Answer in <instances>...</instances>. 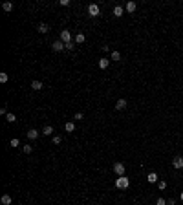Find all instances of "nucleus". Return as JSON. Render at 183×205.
<instances>
[{
	"label": "nucleus",
	"mask_w": 183,
	"mask_h": 205,
	"mask_svg": "<svg viewBox=\"0 0 183 205\" xmlns=\"http://www.w3.org/2000/svg\"><path fill=\"white\" fill-rule=\"evenodd\" d=\"M128 185H130V179L126 176H119L115 179V187L117 189H128Z\"/></svg>",
	"instance_id": "obj_1"
},
{
	"label": "nucleus",
	"mask_w": 183,
	"mask_h": 205,
	"mask_svg": "<svg viewBox=\"0 0 183 205\" xmlns=\"http://www.w3.org/2000/svg\"><path fill=\"white\" fill-rule=\"evenodd\" d=\"M125 170H126V168H125V165H123L121 161L113 163V172L117 174V178H119V176H125Z\"/></svg>",
	"instance_id": "obj_2"
},
{
	"label": "nucleus",
	"mask_w": 183,
	"mask_h": 205,
	"mask_svg": "<svg viewBox=\"0 0 183 205\" xmlns=\"http://www.w3.org/2000/svg\"><path fill=\"white\" fill-rule=\"evenodd\" d=\"M88 15H90V17H99V15H101V9H99L97 4H90V6H88Z\"/></svg>",
	"instance_id": "obj_3"
},
{
	"label": "nucleus",
	"mask_w": 183,
	"mask_h": 205,
	"mask_svg": "<svg viewBox=\"0 0 183 205\" xmlns=\"http://www.w3.org/2000/svg\"><path fill=\"white\" fill-rule=\"evenodd\" d=\"M61 41L64 44H70L72 42V33H70V29H62L61 31Z\"/></svg>",
	"instance_id": "obj_4"
},
{
	"label": "nucleus",
	"mask_w": 183,
	"mask_h": 205,
	"mask_svg": "<svg viewBox=\"0 0 183 205\" xmlns=\"http://www.w3.org/2000/svg\"><path fill=\"white\" fill-rule=\"evenodd\" d=\"M172 167L178 168V170H181V168H183V158L181 156H176L174 159H172Z\"/></svg>",
	"instance_id": "obj_5"
},
{
	"label": "nucleus",
	"mask_w": 183,
	"mask_h": 205,
	"mask_svg": "<svg viewBox=\"0 0 183 205\" xmlns=\"http://www.w3.org/2000/svg\"><path fill=\"white\" fill-rule=\"evenodd\" d=\"M51 49H53V51H61V49H64V42L59 39V41H55L51 44Z\"/></svg>",
	"instance_id": "obj_6"
},
{
	"label": "nucleus",
	"mask_w": 183,
	"mask_h": 205,
	"mask_svg": "<svg viewBox=\"0 0 183 205\" xmlns=\"http://www.w3.org/2000/svg\"><path fill=\"white\" fill-rule=\"evenodd\" d=\"M28 137L31 139V141H33V139H37V137H38V130H37V128H29V130H28Z\"/></svg>",
	"instance_id": "obj_7"
},
{
	"label": "nucleus",
	"mask_w": 183,
	"mask_h": 205,
	"mask_svg": "<svg viewBox=\"0 0 183 205\" xmlns=\"http://www.w3.org/2000/svg\"><path fill=\"white\" fill-rule=\"evenodd\" d=\"M136 7H137L136 2H126V4H125V11H128V13H134Z\"/></svg>",
	"instance_id": "obj_8"
},
{
	"label": "nucleus",
	"mask_w": 183,
	"mask_h": 205,
	"mask_svg": "<svg viewBox=\"0 0 183 205\" xmlns=\"http://www.w3.org/2000/svg\"><path fill=\"white\" fill-rule=\"evenodd\" d=\"M123 13H125V7H123V6H115V7H113V17H123Z\"/></svg>",
	"instance_id": "obj_9"
},
{
	"label": "nucleus",
	"mask_w": 183,
	"mask_h": 205,
	"mask_svg": "<svg viewBox=\"0 0 183 205\" xmlns=\"http://www.w3.org/2000/svg\"><path fill=\"white\" fill-rule=\"evenodd\" d=\"M126 104H128V103H126V99H119V101L115 103V108H117V110H125V108H126Z\"/></svg>",
	"instance_id": "obj_10"
},
{
	"label": "nucleus",
	"mask_w": 183,
	"mask_h": 205,
	"mask_svg": "<svg viewBox=\"0 0 183 205\" xmlns=\"http://www.w3.org/2000/svg\"><path fill=\"white\" fill-rule=\"evenodd\" d=\"M42 134L44 136H53V127L51 124H46V127L42 128Z\"/></svg>",
	"instance_id": "obj_11"
},
{
	"label": "nucleus",
	"mask_w": 183,
	"mask_h": 205,
	"mask_svg": "<svg viewBox=\"0 0 183 205\" xmlns=\"http://www.w3.org/2000/svg\"><path fill=\"white\" fill-rule=\"evenodd\" d=\"M108 64H110V61H108V59H99V68H101V70H106Z\"/></svg>",
	"instance_id": "obj_12"
},
{
	"label": "nucleus",
	"mask_w": 183,
	"mask_h": 205,
	"mask_svg": "<svg viewBox=\"0 0 183 205\" xmlns=\"http://www.w3.org/2000/svg\"><path fill=\"white\" fill-rule=\"evenodd\" d=\"M38 33H48L49 31V28H48V24H44V22H41V24H38Z\"/></svg>",
	"instance_id": "obj_13"
},
{
	"label": "nucleus",
	"mask_w": 183,
	"mask_h": 205,
	"mask_svg": "<svg viewBox=\"0 0 183 205\" xmlns=\"http://www.w3.org/2000/svg\"><path fill=\"white\" fill-rule=\"evenodd\" d=\"M147 179H148L150 183H156V181H157V174H156V172H148Z\"/></svg>",
	"instance_id": "obj_14"
},
{
	"label": "nucleus",
	"mask_w": 183,
	"mask_h": 205,
	"mask_svg": "<svg viewBox=\"0 0 183 205\" xmlns=\"http://www.w3.org/2000/svg\"><path fill=\"white\" fill-rule=\"evenodd\" d=\"M64 130H66V132H73V130H75V124H73L72 121H68L66 124H64Z\"/></svg>",
	"instance_id": "obj_15"
},
{
	"label": "nucleus",
	"mask_w": 183,
	"mask_h": 205,
	"mask_svg": "<svg viewBox=\"0 0 183 205\" xmlns=\"http://www.w3.org/2000/svg\"><path fill=\"white\" fill-rule=\"evenodd\" d=\"M84 39H86L84 33H77V35H75V42H77V44H82V42H84Z\"/></svg>",
	"instance_id": "obj_16"
},
{
	"label": "nucleus",
	"mask_w": 183,
	"mask_h": 205,
	"mask_svg": "<svg viewBox=\"0 0 183 205\" xmlns=\"http://www.w3.org/2000/svg\"><path fill=\"white\" fill-rule=\"evenodd\" d=\"M2 205H11V196L9 194H4L2 196Z\"/></svg>",
	"instance_id": "obj_17"
},
{
	"label": "nucleus",
	"mask_w": 183,
	"mask_h": 205,
	"mask_svg": "<svg viewBox=\"0 0 183 205\" xmlns=\"http://www.w3.org/2000/svg\"><path fill=\"white\" fill-rule=\"evenodd\" d=\"M31 88L38 92V90H42V83H41V81H33V83H31Z\"/></svg>",
	"instance_id": "obj_18"
},
{
	"label": "nucleus",
	"mask_w": 183,
	"mask_h": 205,
	"mask_svg": "<svg viewBox=\"0 0 183 205\" xmlns=\"http://www.w3.org/2000/svg\"><path fill=\"white\" fill-rule=\"evenodd\" d=\"M2 9H4V11H13V4L11 2H4L2 4Z\"/></svg>",
	"instance_id": "obj_19"
},
{
	"label": "nucleus",
	"mask_w": 183,
	"mask_h": 205,
	"mask_svg": "<svg viewBox=\"0 0 183 205\" xmlns=\"http://www.w3.org/2000/svg\"><path fill=\"white\" fill-rule=\"evenodd\" d=\"M6 119H7V123H15V121H17V116H15V114H11V112H9L7 116H6Z\"/></svg>",
	"instance_id": "obj_20"
},
{
	"label": "nucleus",
	"mask_w": 183,
	"mask_h": 205,
	"mask_svg": "<svg viewBox=\"0 0 183 205\" xmlns=\"http://www.w3.org/2000/svg\"><path fill=\"white\" fill-rule=\"evenodd\" d=\"M51 141H53V145H61V143H62V137H61V136H53Z\"/></svg>",
	"instance_id": "obj_21"
},
{
	"label": "nucleus",
	"mask_w": 183,
	"mask_h": 205,
	"mask_svg": "<svg viewBox=\"0 0 183 205\" xmlns=\"http://www.w3.org/2000/svg\"><path fill=\"white\" fill-rule=\"evenodd\" d=\"M112 59H113V61H119V59H121V53L113 49V51H112Z\"/></svg>",
	"instance_id": "obj_22"
},
{
	"label": "nucleus",
	"mask_w": 183,
	"mask_h": 205,
	"mask_svg": "<svg viewBox=\"0 0 183 205\" xmlns=\"http://www.w3.org/2000/svg\"><path fill=\"white\" fill-rule=\"evenodd\" d=\"M7 79H9V77H7V73H4V72L0 73V83H7Z\"/></svg>",
	"instance_id": "obj_23"
},
{
	"label": "nucleus",
	"mask_w": 183,
	"mask_h": 205,
	"mask_svg": "<svg viewBox=\"0 0 183 205\" xmlns=\"http://www.w3.org/2000/svg\"><path fill=\"white\" fill-rule=\"evenodd\" d=\"M73 119H77V121H81V119H84V114H82V112H77L75 116H73Z\"/></svg>",
	"instance_id": "obj_24"
},
{
	"label": "nucleus",
	"mask_w": 183,
	"mask_h": 205,
	"mask_svg": "<svg viewBox=\"0 0 183 205\" xmlns=\"http://www.w3.org/2000/svg\"><path fill=\"white\" fill-rule=\"evenodd\" d=\"M31 150H33V148L29 147V145H24V147H22V152H24V154H29Z\"/></svg>",
	"instance_id": "obj_25"
},
{
	"label": "nucleus",
	"mask_w": 183,
	"mask_h": 205,
	"mask_svg": "<svg viewBox=\"0 0 183 205\" xmlns=\"http://www.w3.org/2000/svg\"><path fill=\"white\" fill-rule=\"evenodd\" d=\"M18 145H20V141H18L17 137H13V139H11V148H15V147H18Z\"/></svg>",
	"instance_id": "obj_26"
},
{
	"label": "nucleus",
	"mask_w": 183,
	"mask_h": 205,
	"mask_svg": "<svg viewBox=\"0 0 183 205\" xmlns=\"http://www.w3.org/2000/svg\"><path fill=\"white\" fill-rule=\"evenodd\" d=\"M157 187H159L161 191H165V189H167V181H159V183H157Z\"/></svg>",
	"instance_id": "obj_27"
},
{
	"label": "nucleus",
	"mask_w": 183,
	"mask_h": 205,
	"mask_svg": "<svg viewBox=\"0 0 183 205\" xmlns=\"http://www.w3.org/2000/svg\"><path fill=\"white\" fill-rule=\"evenodd\" d=\"M156 205H167V200H163V198H157Z\"/></svg>",
	"instance_id": "obj_28"
},
{
	"label": "nucleus",
	"mask_w": 183,
	"mask_h": 205,
	"mask_svg": "<svg viewBox=\"0 0 183 205\" xmlns=\"http://www.w3.org/2000/svg\"><path fill=\"white\" fill-rule=\"evenodd\" d=\"M167 205H176V200H174V198H170V200H167Z\"/></svg>",
	"instance_id": "obj_29"
},
{
	"label": "nucleus",
	"mask_w": 183,
	"mask_h": 205,
	"mask_svg": "<svg viewBox=\"0 0 183 205\" xmlns=\"http://www.w3.org/2000/svg\"><path fill=\"white\" fill-rule=\"evenodd\" d=\"M64 48H66V49H70V51H72V49H73V44L70 42V44H64Z\"/></svg>",
	"instance_id": "obj_30"
},
{
	"label": "nucleus",
	"mask_w": 183,
	"mask_h": 205,
	"mask_svg": "<svg viewBox=\"0 0 183 205\" xmlns=\"http://www.w3.org/2000/svg\"><path fill=\"white\" fill-rule=\"evenodd\" d=\"M61 6H70V0H61Z\"/></svg>",
	"instance_id": "obj_31"
},
{
	"label": "nucleus",
	"mask_w": 183,
	"mask_h": 205,
	"mask_svg": "<svg viewBox=\"0 0 183 205\" xmlns=\"http://www.w3.org/2000/svg\"><path fill=\"white\" fill-rule=\"evenodd\" d=\"M180 200H181V202H183V192H181V194H180Z\"/></svg>",
	"instance_id": "obj_32"
}]
</instances>
